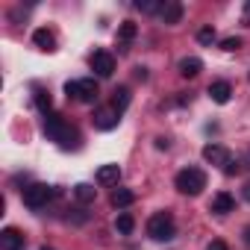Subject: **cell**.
Wrapping results in <instances>:
<instances>
[{
    "label": "cell",
    "instance_id": "21",
    "mask_svg": "<svg viewBox=\"0 0 250 250\" xmlns=\"http://www.w3.org/2000/svg\"><path fill=\"white\" fill-rule=\"evenodd\" d=\"M136 9L153 15V12H162V3H159V0H136Z\"/></svg>",
    "mask_w": 250,
    "mask_h": 250
},
{
    "label": "cell",
    "instance_id": "24",
    "mask_svg": "<svg viewBox=\"0 0 250 250\" xmlns=\"http://www.w3.org/2000/svg\"><path fill=\"white\" fill-rule=\"evenodd\" d=\"M238 47H241V39H238V36H229V39L221 42V50H227V53H232V50H238Z\"/></svg>",
    "mask_w": 250,
    "mask_h": 250
},
{
    "label": "cell",
    "instance_id": "11",
    "mask_svg": "<svg viewBox=\"0 0 250 250\" xmlns=\"http://www.w3.org/2000/svg\"><path fill=\"white\" fill-rule=\"evenodd\" d=\"M209 97H212V103L224 106V103H229V97H232V85H229L227 80H218V83L209 85Z\"/></svg>",
    "mask_w": 250,
    "mask_h": 250
},
{
    "label": "cell",
    "instance_id": "28",
    "mask_svg": "<svg viewBox=\"0 0 250 250\" xmlns=\"http://www.w3.org/2000/svg\"><path fill=\"white\" fill-rule=\"evenodd\" d=\"M156 147L159 150H168V139H156Z\"/></svg>",
    "mask_w": 250,
    "mask_h": 250
},
{
    "label": "cell",
    "instance_id": "4",
    "mask_svg": "<svg viewBox=\"0 0 250 250\" xmlns=\"http://www.w3.org/2000/svg\"><path fill=\"white\" fill-rule=\"evenodd\" d=\"M147 235H150L153 241H171V238L177 235V224H174L171 212H156V215H150V221H147Z\"/></svg>",
    "mask_w": 250,
    "mask_h": 250
},
{
    "label": "cell",
    "instance_id": "22",
    "mask_svg": "<svg viewBox=\"0 0 250 250\" xmlns=\"http://www.w3.org/2000/svg\"><path fill=\"white\" fill-rule=\"evenodd\" d=\"M36 106L42 109V115H50V94L39 88V91H36Z\"/></svg>",
    "mask_w": 250,
    "mask_h": 250
},
{
    "label": "cell",
    "instance_id": "13",
    "mask_svg": "<svg viewBox=\"0 0 250 250\" xmlns=\"http://www.w3.org/2000/svg\"><path fill=\"white\" fill-rule=\"evenodd\" d=\"M159 15H162V21H165V24H180V18H183V6L177 3V0H165Z\"/></svg>",
    "mask_w": 250,
    "mask_h": 250
},
{
    "label": "cell",
    "instance_id": "27",
    "mask_svg": "<svg viewBox=\"0 0 250 250\" xmlns=\"http://www.w3.org/2000/svg\"><path fill=\"white\" fill-rule=\"evenodd\" d=\"M241 194H244V200H247V203H250V180H247V183H244V188H241Z\"/></svg>",
    "mask_w": 250,
    "mask_h": 250
},
{
    "label": "cell",
    "instance_id": "31",
    "mask_svg": "<svg viewBox=\"0 0 250 250\" xmlns=\"http://www.w3.org/2000/svg\"><path fill=\"white\" fill-rule=\"evenodd\" d=\"M42 250H53V247H47V244H44V247H42Z\"/></svg>",
    "mask_w": 250,
    "mask_h": 250
},
{
    "label": "cell",
    "instance_id": "5",
    "mask_svg": "<svg viewBox=\"0 0 250 250\" xmlns=\"http://www.w3.org/2000/svg\"><path fill=\"white\" fill-rule=\"evenodd\" d=\"M53 194H56L53 186H47V183H33V186L24 188V206H30V209H44Z\"/></svg>",
    "mask_w": 250,
    "mask_h": 250
},
{
    "label": "cell",
    "instance_id": "9",
    "mask_svg": "<svg viewBox=\"0 0 250 250\" xmlns=\"http://www.w3.org/2000/svg\"><path fill=\"white\" fill-rule=\"evenodd\" d=\"M209 212H215V215H229V212H235V197H232L229 191H218V194L212 197V203H209Z\"/></svg>",
    "mask_w": 250,
    "mask_h": 250
},
{
    "label": "cell",
    "instance_id": "30",
    "mask_svg": "<svg viewBox=\"0 0 250 250\" xmlns=\"http://www.w3.org/2000/svg\"><path fill=\"white\" fill-rule=\"evenodd\" d=\"M241 165H244V168H250V150L244 153V159H241Z\"/></svg>",
    "mask_w": 250,
    "mask_h": 250
},
{
    "label": "cell",
    "instance_id": "29",
    "mask_svg": "<svg viewBox=\"0 0 250 250\" xmlns=\"http://www.w3.org/2000/svg\"><path fill=\"white\" fill-rule=\"evenodd\" d=\"M241 238H244V244L250 247V227H244V232H241Z\"/></svg>",
    "mask_w": 250,
    "mask_h": 250
},
{
    "label": "cell",
    "instance_id": "12",
    "mask_svg": "<svg viewBox=\"0 0 250 250\" xmlns=\"http://www.w3.org/2000/svg\"><path fill=\"white\" fill-rule=\"evenodd\" d=\"M94 180H97V186H118L121 168H118V165H100L97 174H94Z\"/></svg>",
    "mask_w": 250,
    "mask_h": 250
},
{
    "label": "cell",
    "instance_id": "18",
    "mask_svg": "<svg viewBox=\"0 0 250 250\" xmlns=\"http://www.w3.org/2000/svg\"><path fill=\"white\" fill-rule=\"evenodd\" d=\"M115 229H118L121 235H130V232L136 229V221H133V215H130V212H121V215L115 218Z\"/></svg>",
    "mask_w": 250,
    "mask_h": 250
},
{
    "label": "cell",
    "instance_id": "17",
    "mask_svg": "<svg viewBox=\"0 0 250 250\" xmlns=\"http://www.w3.org/2000/svg\"><path fill=\"white\" fill-rule=\"evenodd\" d=\"M74 197H77L80 203H91V200L97 197V188L88 186V183H77V186H74Z\"/></svg>",
    "mask_w": 250,
    "mask_h": 250
},
{
    "label": "cell",
    "instance_id": "26",
    "mask_svg": "<svg viewBox=\"0 0 250 250\" xmlns=\"http://www.w3.org/2000/svg\"><path fill=\"white\" fill-rule=\"evenodd\" d=\"M206 250H229V247H227L221 238H215V241H209V244H206Z\"/></svg>",
    "mask_w": 250,
    "mask_h": 250
},
{
    "label": "cell",
    "instance_id": "3",
    "mask_svg": "<svg viewBox=\"0 0 250 250\" xmlns=\"http://www.w3.org/2000/svg\"><path fill=\"white\" fill-rule=\"evenodd\" d=\"M65 94H68V100H77V103H94L100 88H97V80L83 77V80H68L65 83Z\"/></svg>",
    "mask_w": 250,
    "mask_h": 250
},
{
    "label": "cell",
    "instance_id": "8",
    "mask_svg": "<svg viewBox=\"0 0 250 250\" xmlns=\"http://www.w3.org/2000/svg\"><path fill=\"white\" fill-rule=\"evenodd\" d=\"M203 159H206V162H212V165H221V168H224V165H227L232 156H229V150H227L224 145H215V142H209V145L203 147Z\"/></svg>",
    "mask_w": 250,
    "mask_h": 250
},
{
    "label": "cell",
    "instance_id": "20",
    "mask_svg": "<svg viewBox=\"0 0 250 250\" xmlns=\"http://www.w3.org/2000/svg\"><path fill=\"white\" fill-rule=\"evenodd\" d=\"M136 33H139V27H136L133 21H124V24L118 27V42H121V44H130V42L136 39Z\"/></svg>",
    "mask_w": 250,
    "mask_h": 250
},
{
    "label": "cell",
    "instance_id": "6",
    "mask_svg": "<svg viewBox=\"0 0 250 250\" xmlns=\"http://www.w3.org/2000/svg\"><path fill=\"white\" fill-rule=\"evenodd\" d=\"M91 71L100 77V80H109L115 74V56L109 50H94L91 53Z\"/></svg>",
    "mask_w": 250,
    "mask_h": 250
},
{
    "label": "cell",
    "instance_id": "16",
    "mask_svg": "<svg viewBox=\"0 0 250 250\" xmlns=\"http://www.w3.org/2000/svg\"><path fill=\"white\" fill-rule=\"evenodd\" d=\"M130 203H136V191H130V188H115L112 191V206L127 209Z\"/></svg>",
    "mask_w": 250,
    "mask_h": 250
},
{
    "label": "cell",
    "instance_id": "15",
    "mask_svg": "<svg viewBox=\"0 0 250 250\" xmlns=\"http://www.w3.org/2000/svg\"><path fill=\"white\" fill-rule=\"evenodd\" d=\"M177 68H180V74H183V77H197V74L203 71V62H200L197 56H186V59H180V65H177Z\"/></svg>",
    "mask_w": 250,
    "mask_h": 250
},
{
    "label": "cell",
    "instance_id": "25",
    "mask_svg": "<svg viewBox=\"0 0 250 250\" xmlns=\"http://www.w3.org/2000/svg\"><path fill=\"white\" fill-rule=\"evenodd\" d=\"M238 168H241V162H235V159H229V162H227V165H224V168H221V171H224V174H227V177H232V174H235V171H238Z\"/></svg>",
    "mask_w": 250,
    "mask_h": 250
},
{
    "label": "cell",
    "instance_id": "19",
    "mask_svg": "<svg viewBox=\"0 0 250 250\" xmlns=\"http://www.w3.org/2000/svg\"><path fill=\"white\" fill-rule=\"evenodd\" d=\"M127 106H130V88H124V85H121V88H115V97H112V109L124 115V109H127Z\"/></svg>",
    "mask_w": 250,
    "mask_h": 250
},
{
    "label": "cell",
    "instance_id": "23",
    "mask_svg": "<svg viewBox=\"0 0 250 250\" xmlns=\"http://www.w3.org/2000/svg\"><path fill=\"white\" fill-rule=\"evenodd\" d=\"M215 39H218V36H215L212 27H203V30L197 33V42H200V44H215Z\"/></svg>",
    "mask_w": 250,
    "mask_h": 250
},
{
    "label": "cell",
    "instance_id": "14",
    "mask_svg": "<svg viewBox=\"0 0 250 250\" xmlns=\"http://www.w3.org/2000/svg\"><path fill=\"white\" fill-rule=\"evenodd\" d=\"M33 44H36V47H42V50H47V53H50V50H56V39H53V33H50V30H44V27L33 33Z\"/></svg>",
    "mask_w": 250,
    "mask_h": 250
},
{
    "label": "cell",
    "instance_id": "2",
    "mask_svg": "<svg viewBox=\"0 0 250 250\" xmlns=\"http://www.w3.org/2000/svg\"><path fill=\"white\" fill-rule=\"evenodd\" d=\"M174 186H177V191H183V194H188V197H197V194L206 188V174H203L200 168L188 165V168H183V171L177 174Z\"/></svg>",
    "mask_w": 250,
    "mask_h": 250
},
{
    "label": "cell",
    "instance_id": "10",
    "mask_svg": "<svg viewBox=\"0 0 250 250\" xmlns=\"http://www.w3.org/2000/svg\"><path fill=\"white\" fill-rule=\"evenodd\" d=\"M0 247H3V250H24V235L15 227L0 229Z\"/></svg>",
    "mask_w": 250,
    "mask_h": 250
},
{
    "label": "cell",
    "instance_id": "1",
    "mask_svg": "<svg viewBox=\"0 0 250 250\" xmlns=\"http://www.w3.org/2000/svg\"><path fill=\"white\" fill-rule=\"evenodd\" d=\"M44 136L50 139V142H56L59 147H65V150H71V147H77L80 145V133H77V127H71V124L62 118V115H56V112H50V115H44Z\"/></svg>",
    "mask_w": 250,
    "mask_h": 250
},
{
    "label": "cell",
    "instance_id": "7",
    "mask_svg": "<svg viewBox=\"0 0 250 250\" xmlns=\"http://www.w3.org/2000/svg\"><path fill=\"white\" fill-rule=\"evenodd\" d=\"M91 121H94V127H97V130L109 133V130H115L118 124H121V112H115L112 106H109V109H94Z\"/></svg>",
    "mask_w": 250,
    "mask_h": 250
}]
</instances>
